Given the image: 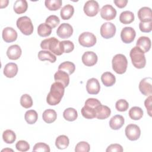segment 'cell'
<instances>
[{
  "label": "cell",
  "instance_id": "obj_1",
  "mask_svg": "<svg viewBox=\"0 0 152 152\" xmlns=\"http://www.w3.org/2000/svg\"><path fill=\"white\" fill-rule=\"evenodd\" d=\"M65 91L64 86L59 82L53 83L46 97L47 103L51 106L58 104L61 100Z\"/></svg>",
  "mask_w": 152,
  "mask_h": 152
},
{
  "label": "cell",
  "instance_id": "obj_2",
  "mask_svg": "<svg viewBox=\"0 0 152 152\" xmlns=\"http://www.w3.org/2000/svg\"><path fill=\"white\" fill-rule=\"evenodd\" d=\"M40 47L42 49L49 50L56 55L59 56L64 53L61 42H59L58 39L54 37L42 40L40 43Z\"/></svg>",
  "mask_w": 152,
  "mask_h": 152
},
{
  "label": "cell",
  "instance_id": "obj_3",
  "mask_svg": "<svg viewBox=\"0 0 152 152\" xmlns=\"http://www.w3.org/2000/svg\"><path fill=\"white\" fill-rule=\"evenodd\" d=\"M129 56L133 65L138 69L144 68L146 59L143 51L137 46L134 47L130 51Z\"/></svg>",
  "mask_w": 152,
  "mask_h": 152
},
{
  "label": "cell",
  "instance_id": "obj_4",
  "mask_svg": "<svg viewBox=\"0 0 152 152\" xmlns=\"http://www.w3.org/2000/svg\"><path fill=\"white\" fill-rule=\"evenodd\" d=\"M112 68L113 71L119 74H122L125 72L128 66V60L126 56L123 54H116L112 61Z\"/></svg>",
  "mask_w": 152,
  "mask_h": 152
},
{
  "label": "cell",
  "instance_id": "obj_5",
  "mask_svg": "<svg viewBox=\"0 0 152 152\" xmlns=\"http://www.w3.org/2000/svg\"><path fill=\"white\" fill-rule=\"evenodd\" d=\"M16 24L18 29L24 35H30L33 33L34 27L31 19L27 17L23 16L18 18L17 20Z\"/></svg>",
  "mask_w": 152,
  "mask_h": 152
},
{
  "label": "cell",
  "instance_id": "obj_6",
  "mask_svg": "<svg viewBox=\"0 0 152 152\" xmlns=\"http://www.w3.org/2000/svg\"><path fill=\"white\" fill-rule=\"evenodd\" d=\"M79 43L86 48H90L93 46L96 43V37L94 34L90 32H83L78 37Z\"/></svg>",
  "mask_w": 152,
  "mask_h": 152
},
{
  "label": "cell",
  "instance_id": "obj_7",
  "mask_svg": "<svg viewBox=\"0 0 152 152\" xmlns=\"http://www.w3.org/2000/svg\"><path fill=\"white\" fill-rule=\"evenodd\" d=\"M125 132L126 137L131 141L137 140L141 135L140 128L135 124L128 125L125 128Z\"/></svg>",
  "mask_w": 152,
  "mask_h": 152
},
{
  "label": "cell",
  "instance_id": "obj_8",
  "mask_svg": "<svg viewBox=\"0 0 152 152\" xmlns=\"http://www.w3.org/2000/svg\"><path fill=\"white\" fill-rule=\"evenodd\" d=\"M116 27L110 22L103 23L100 27V34L104 39L113 37L116 33Z\"/></svg>",
  "mask_w": 152,
  "mask_h": 152
},
{
  "label": "cell",
  "instance_id": "obj_9",
  "mask_svg": "<svg viewBox=\"0 0 152 152\" xmlns=\"http://www.w3.org/2000/svg\"><path fill=\"white\" fill-rule=\"evenodd\" d=\"M84 12L88 17H94L96 15L99 11V5L94 0L87 1L84 5Z\"/></svg>",
  "mask_w": 152,
  "mask_h": 152
},
{
  "label": "cell",
  "instance_id": "obj_10",
  "mask_svg": "<svg viewBox=\"0 0 152 152\" xmlns=\"http://www.w3.org/2000/svg\"><path fill=\"white\" fill-rule=\"evenodd\" d=\"M136 36L135 30L131 27H125L121 32V38L125 43H130L134 41Z\"/></svg>",
  "mask_w": 152,
  "mask_h": 152
},
{
  "label": "cell",
  "instance_id": "obj_11",
  "mask_svg": "<svg viewBox=\"0 0 152 152\" xmlns=\"http://www.w3.org/2000/svg\"><path fill=\"white\" fill-rule=\"evenodd\" d=\"M73 33L72 27L68 23L61 24L56 30L57 35L61 39H67L72 36Z\"/></svg>",
  "mask_w": 152,
  "mask_h": 152
},
{
  "label": "cell",
  "instance_id": "obj_12",
  "mask_svg": "<svg viewBox=\"0 0 152 152\" xmlns=\"http://www.w3.org/2000/svg\"><path fill=\"white\" fill-rule=\"evenodd\" d=\"M152 78L146 77L141 80L139 84V90L144 96H150L152 94Z\"/></svg>",
  "mask_w": 152,
  "mask_h": 152
},
{
  "label": "cell",
  "instance_id": "obj_13",
  "mask_svg": "<svg viewBox=\"0 0 152 152\" xmlns=\"http://www.w3.org/2000/svg\"><path fill=\"white\" fill-rule=\"evenodd\" d=\"M100 15L105 20H112L116 15V10L111 5H104L100 10Z\"/></svg>",
  "mask_w": 152,
  "mask_h": 152
},
{
  "label": "cell",
  "instance_id": "obj_14",
  "mask_svg": "<svg viewBox=\"0 0 152 152\" xmlns=\"http://www.w3.org/2000/svg\"><path fill=\"white\" fill-rule=\"evenodd\" d=\"M97 55L92 51H87L84 53L82 56L83 63L87 66H92L97 62Z\"/></svg>",
  "mask_w": 152,
  "mask_h": 152
},
{
  "label": "cell",
  "instance_id": "obj_15",
  "mask_svg": "<svg viewBox=\"0 0 152 152\" xmlns=\"http://www.w3.org/2000/svg\"><path fill=\"white\" fill-rule=\"evenodd\" d=\"M17 38V31L11 27H7L2 30V39L7 43L13 42Z\"/></svg>",
  "mask_w": 152,
  "mask_h": 152
},
{
  "label": "cell",
  "instance_id": "obj_16",
  "mask_svg": "<svg viewBox=\"0 0 152 152\" xmlns=\"http://www.w3.org/2000/svg\"><path fill=\"white\" fill-rule=\"evenodd\" d=\"M86 90L88 93L90 94H98L100 90V85L97 79L91 78L88 80L86 84Z\"/></svg>",
  "mask_w": 152,
  "mask_h": 152
},
{
  "label": "cell",
  "instance_id": "obj_17",
  "mask_svg": "<svg viewBox=\"0 0 152 152\" xmlns=\"http://www.w3.org/2000/svg\"><path fill=\"white\" fill-rule=\"evenodd\" d=\"M138 17L140 22H148L152 21L151 10L147 7H143L141 8L138 11Z\"/></svg>",
  "mask_w": 152,
  "mask_h": 152
},
{
  "label": "cell",
  "instance_id": "obj_18",
  "mask_svg": "<svg viewBox=\"0 0 152 152\" xmlns=\"http://www.w3.org/2000/svg\"><path fill=\"white\" fill-rule=\"evenodd\" d=\"M21 48L18 45H13L10 46L7 50V55L10 59L17 60L20 58L21 55Z\"/></svg>",
  "mask_w": 152,
  "mask_h": 152
},
{
  "label": "cell",
  "instance_id": "obj_19",
  "mask_svg": "<svg viewBox=\"0 0 152 152\" xmlns=\"http://www.w3.org/2000/svg\"><path fill=\"white\" fill-rule=\"evenodd\" d=\"M55 82L61 83L64 87H66L69 83V77L68 73L61 70H58L54 75Z\"/></svg>",
  "mask_w": 152,
  "mask_h": 152
},
{
  "label": "cell",
  "instance_id": "obj_20",
  "mask_svg": "<svg viewBox=\"0 0 152 152\" xmlns=\"http://www.w3.org/2000/svg\"><path fill=\"white\" fill-rule=\"evenodd\" d=\"M136 46L141 49L145 53L147 52L151 48V40L148 37L141 36L137 41Z\"/></svg>",
  "mask_w": 152,
  "mask_h": 152
},
{
  "label": "cell",
  "instance_id": "obj_21",
  "mask_svg": "<svg viewBox=\"0 0 152 152\" xmlns=\"http://www.w3.org/2000/svg\"><path fill=\"white\" fill-rule=\"evenodd\" d=\"M110 109L107 106L102 105V104L96 109V118L99 119H105L110 115Z\"/></svg>",
  "mask_w": 152,
  "mask_h": 152
},
{
  "label": "cell",
  "instance_id": "obj_22",
  "mask_svg": "<svg viewBox=\"0 0 152 152\" xmlns=\"http://www.w3.org/2000/svg\"><path fill=\"white\" fill-rule=\"evenodd\" d=\"M18 70V66L16 64L10 62L5 65L4 68V74L8 78H13L17 75Z\"/></svg>",
  "mask_w": 152,
  "mask_h": 152
},
{
  "label": "cell",
  "instance_id": "obj_23",
  "mask_svg": "<svg viewBox=\"0 0 152 152\" xmlns=\"http://www.w3.org/2000/svg\"><path fill=\"white\" fill-rule=\"evenodd\" d=\"M125 120L124 117L120 115L113 116L109 121V126L111 129L114 130L119 129L124 124Z\"/></svg>",
  "mask_w": 152,
  "mask_h": 152
},
{
  "label": "cell",
  "instance_id": "obj_24",
  "mask_svg": "<svg viewBox=\"0 0 152 152\" xmlns=\"http://www.w3.org/2000/svg\"><path fill=\"white\" fill-rule=\"evenodd\" d=\"M101 80L104 86L106 87H110L115 83L116 78L110 72H105L102 75Z\"/></svg>",
  "mask_w": 152,
  "mask_h": 152
},
{
  "label": "cell",
  "instance_id": "obj_25",
  "mask_svg": "<svg viewBox=\"0 0 152 152\" xmlns=\"http://www.w3.org/2000/svg\"><path fill=\"white\" fill-rule=\"evenodd\" d=\"M74 12V7L70 4H67L63 7L61 10L60 15L62 19L66 20H69L73 15Z\"/></svg>",
  "mask_w": 152,
  "mask_h": 152
},
{
  "label": "cell",
  "instance_id": "obj_26",
  "mask_svg": "<svg viewBox=\"0 0 152 152\" xmlns=\"http://www.w3.org/2000/svg\"><path fill=\"white\" fill-rule=\"evenodd\" d=\"M28 8V4L26 0H17L14 4V11L18 14L25 12Z\"/></svg>",
  "mask_w": 152,
  "mask_h": 152
},
{
  "label": "cell",
  "instance_id": "obj_27",
  "mask_svg": "<svg viewBox=\"0 0 152 152\" xmlns=\"http://www.w3.org/2000/svg\"><path fill=\"white\" fill-rule=\"evenodd\" d=\"M56 112L53 109H46L43 112L42 114V118L43 121L48 124H51L56 119Z\"/></svg>",
  "mask_w": 152,
  "mask_h": 152
},
{
  "label": "cell",
  "instance_id": "obj_28",
  "mask_svg": "<svg viewBox=\"0 0 152 152\" xmlns=\"http://www.w3.org/2000/svg\"><path fill=\"white\" fill-rule=\"evenodd\" d=\"M38 58L40 61H49L51 63H53L56 60V57L52 52L49 50H40L38 53Z\"/></svg>",
  "mask_w": 152,
  "mask_h": 152
},
{
  "label": "cell",
  "instance_id": "obj_29",
  "mask_svg": "<svg viewBox=\"0 0 152 152\" xmlns=\"http://www.w3.org/2000/svg\"><path fill=\"white\" fill-rule=\"evenodd\" d=\"M69 144V140L67 136L65 135H61L58 136L55 140L56 147L60 150L65 149L68 147Z\"/></svg>",
  "mask_w": 152,
  "mask_h": 152
},
{
  "label": "cell",
  "instance_id": "obj_30",
  "mask_svg": "<svg viewBox=\"0 0 152 152\" xmlns=\"http://www.w3.org/2000/svg\"><path fill=\"white\" fill-rule=\"evenodd\" d=\"M134 14L129 11H125L121 13L119 16V21L124 24H128L131 23L134 20Z\"/></svg>",
  "mask_w": 152,
  "mask_h": 152
},
{
  "label": "cell",
  "instance_id": "obj_31",
  "mask_svg": "<svg viewBox=\"0 0 152 152\" xmlns=\"http://www.w3.org/2000/svg\"><path fill=\"white\" fill-rule=\"evenodd\" d=\"M129 116L132 120H139L143 116V110L142 109L138 106H134L131 107L128 112Z\"/></svg>",
  "mask_w": 152,
  "mask_h": 152
},
{
  "label": "cell",
  "instance_id": "obj_32",
  "mask_svg": "<svg viewBox=\"0 0 152 152\" xmlns=\"http://www.w3.org/2000/svg\"><path fill=\"white\" fill-rule=\"evenodd\" d=\"M75 69V66L74 63L69 61H65L61 63L58 66V70L66 72L68 75L73 74Z\"/></svg>",
  "mask_w": 152,
  "mask_h": 152
},
{
  "label": "cell",
  "instance_id": "obj_33",
  "mask_svg": "<svg viewBox=\"0 0 152 152\" xmlns=\"http://www.w3.org/2000/svg\"><path fill=\"white\" fill-rule=\"evenodd\" d=\"M63 116L65 120L72 122L76 120L78 117V113L75 109L68 107L64 111Z\"/></svg>",
  "mask_w": 152,
  "mask_h": 152
},
{
  "label": "cell",
  "instance_id": "obj_34",
  "mask_svg": "<svg viewBox=\"0 0 152 152\" xmlns=\"http://www.w3.org/2000/svg\"><path fill=\"white\" fill-rule=\"evenodd\" d=\"M52 28L46 23H42L37 27V33L41 37H47L50 35Z\"/></svg>",
  "mask_w": 152,
  "mask_h": 152
},
{
  "label": "cell",
  "instance_id": "obj_35",
  "mask_svg": "<svg viewBox=\"0 0 152 152\" xmlns=\"http://www.w3.org/2000/svg\"><path fill=\"white\" fill-rule=\"evenodd\" d=\"M61 0H46L45 4L46 7L50 11H56L59 10L62 6Z\"/></svg>",
  "mask_w": 152,
  "mask_h": 152
},
{
  "label": "cell",
  "instance_id": "obj_36",
  "mask_svg": "<svg viewBox=\"0 0 152 152\" xmlns=\"http://www.w3.org/2000/svg\"><path fill=\"white\" fill-rule=\"evenodd\" d=\"M81 112L83 116L86 119H91L96 118V109L84 105L82 107Z\"/></svg>",
  "mask_w": 152,
  "mask_h": 152
},
{
  "label": "cell",
  "instance_id": "obj_37",
  "mask_svg": "<svg viewBox=\"0 0 152 152\" xmlns=\"http://www.w3.org/2000/svg\"><path fill=\"white\" fill-rule=\"evenodd\" d=\"M2 138L5 142L7 144H12L16 140L15 132L11 129H7L2 134Z\"/></svg>",
  "mask_w": 152,
  "mask_h": 152
},
{
  "label": "cell",
  "instance_id": "obj_38",
  "mask_svg": "<svg viewBox=\"0 0 152 152\" xmlns=\"http://www.w3.org/2000/svg\"><path fill=\"white\" fill-rule=\"evenodd\" d=\"M24 118L28 124H33L37 121L38 115L36 110H28L25 113Z\"/></svg>",
  "mask_w": 152,
  "mask_h": 152
},
{
  "label": "cell",
  "instance_id": "obj_39",
  "mask_svg": "<svg viewBox=\"0 0 152 152\" xmlns=\"http://www.w3.org/2000/svg\"><path fill=\"white\" fill-rule=\"evenodd\" d=\"M20 104L26 109L31 107L33 106L32 98L27 94L22 95L20 98Z\"/></svg>",
  "mask_w": 152,
  "mask_h": 152
},
{
  "label": "cell",
  "instance_id": "obj_40",
  "mask_svg": "<svg viewBox=\"0 0 152 152\" xmlns=\"http://www.w3.org/2000/svg\"><path fill=\"white\" fill-rule=\"evenodd\" d=\"M60 23V20L58 17L55 15H49L45 21V23L50 26L52 28H55Z\"/></svg>",
  "mask_w": 152,
  "mask_h": 152
},
{
  "label": "cell",
  "instance_id": "obj_41",
  "mask_svg": "<svg viewBox=\"0 0 152 152\" xmlns=\"http://www.w3.org/2000/svg\"><path fill=\"white\" fill-rule=\"evenodd\" d=\"M90 147L89 144L86 141H80L75 146V152H88Z\"/></svg>",
  "mask_w": 152,
  "mask_h": 152
},
{
  "label": "cell",
  "instance_id": "obj_42",
  "mask_svg": "<svg viewBox=\"0 0 152 152\" xmlns=\"http://www.w3.org/2000/svg\"><path fill=\"white\" fill-rule=\"evenodd\" d=\"M129 107L128 102L125 99L118 100L115 104V107L117 110L119 112L126 111Z\"/></svg>",
  "mask_w": 152,
  "mask_h": 152
},
{
  "label": "cell",
  "instance_id": "obj_43",
  "mask_svg": "<svg viewBox=\"0 0 152 152\" xmlns=\"http://www.w3.org/2000/svg\"><path fill=\"white\" fill-rule=\"evenodd\" d=\"M61 44L64 53H69L72 52L74 49V45L70 40L61 41Z\"/></svg>",
  "mask_w": 152,
  "mask_h": 152
},
{
  "label": "cell",
  "instance_id": "obj_44",
  "mask_svg": "<svg viewBox=\"0 0 152 152\" xmlns=\"http://www.w3.org/2000/svg\"><path fill=\"white\" fill-rule=\"evenodd\" d=\"M15 147L18 151L25 152L30 149V145L26 141L20 140L16 143Z\"/></svg>",
  "mask_w": 152,
  "mask_h": 152
},
{
  "label": "cell",
  "instance_id": "obj_45",
  "mask_svg": "<svg viewBox=\"0 0 152 152\" xmlns=\"http://www.w3.org/2000/svg\"><path fill=\"white\" fill-rule=\"evenodd\" d=\"M33 151L49 152L50 147L48 144L44 142H38L34 145L33 148Z\"/></svg>",
  "mask_w": 152,
  "mask_h": 152
},
{
  "label": "cell",
  "instance_id": "obj_46",
  "mask_svg": "<svg viewBox=\"0 0 152 152\" xmlns=\"http://www.w3.org/2000/svg\"><path fill=\"white\" fill-rule=\"evenodd\" d=\"M139 28L141 31L143 33H149L152 30V21L148 22H140L139 23Z\"/></svg>",
  "mask_w": 152,
  "mask_h": 152
},
{
  "label": "cell",
  "instance_id": "obj_47",
  "mask_svg": "<svg viewBox=\"0 0 152 152\" xmlns=\"http://www.w3.org/2000/svg\"><path fill=\"white\" fill-rule=\"evenodd\" d=\"M100 104L101 103L98 99L95 98H88L87 100H86L84 105L94 109H96V107Z\"/></svg>",
  "mask_w": 152,
  "mask_h": 152
},
{
  "label": "cell",
  "instance_id": "obj_48",
  "mask_svg": "<svg viewBox=\"0 0 152 152\" xmlns=\"http://www.w3.org/2000/svg\"><path fill=\"white\" fill-rule=\"evenodd\" d=\"M106 152H112V151H117V152H122L123 148L122 147L118 144H112L107 147L106 150Z\"/></svg>",
  "mask_w": 152,
  "mask_h": 152
},
{
  "label": "cell",
  "instance_id": "obj_49",
  "mask_svg": "<svg viewBox=\"0 0 152 152\" xmlns=\"http://www.w3.org/2000/svg\"><path fill=\"white\" fill-rule=\"evenodd\" d=\"M151 95H150L149 97H148L144 101V105L150 116H151Z\"/></svg>",
  "mask_w": 152,
  "mask_h": 152
},
{
  "label": "cell",
  "instance_id": "obj_50",
  "mask_svg": "<svg viewBox=\"0 0 152 152\" xmlns=\"http://www.w3.org/2000/svg\"><path fill=\"white\" fill-rule=\"evenodd\" d=\"M113 2L118 7L120 8H122L126 5L128 3V1L127 0H114Z\"/></svg>",
  "mask_w": 152,
  "mask_h": 152
},
{
  "label": "cell",
  "instance_id": "obj_51",
  "mask_svg": "<svg viewBox=\"0 0 152 152\" xmlns=\"http://www.w3.org/2000/svg\"><path fill=\"white\" fill-rule=\"evenodd\" d=\"M8 4V1H1V8H5L6 7H7Z\"/></svg>",
  "mask_w": 152,
  "mask_h": 152
}]
</instances>
